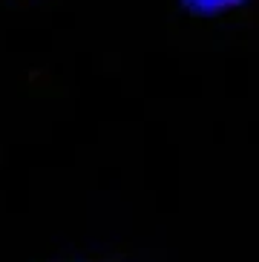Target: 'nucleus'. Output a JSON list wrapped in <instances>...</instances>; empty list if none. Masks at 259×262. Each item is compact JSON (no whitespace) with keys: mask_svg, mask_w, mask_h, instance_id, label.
<instances>
[{"mask_svg":"<svg viewBox=\"0 0 259 262\" xmlns=\"http://www.w3.org/2000/svg\"><path fill=\"white\" fill-rule=\"evenodd\" d=\"M190 12H199V15H216V12H225V9L242 6L245 0H182Z\"/></svg>","mask_w":259,"mask_h":262,"instance_id":"obj_1","label":"nucleus"}]
</instances>
